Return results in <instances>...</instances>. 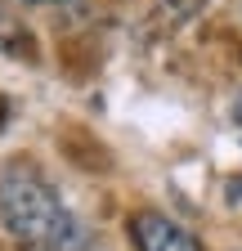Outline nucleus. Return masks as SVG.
<instances>
[{
    "label": "nucleus",
    "mask_w": 242,
    "mask_h": 251,
    "mask_svg": "<svg viewBox=\"0 0 242 251\" xmlns=\"http://www.w3.org/2000/svg\"><path fill=\"white\" fill-rule=\"evenodd\" d=\"M23 45H27V36L18 31V23L0 9V50H23Z\"/></svg>",
    "instance_id": "nucleus-3"
},
{
    "label": "nucleus",
    "mask_w": 242,
    "mask_h": 251,
    "mask_svg": "<svg viewBox=\"0 0 242 251\" xmlns=\"http://www.w3.org/2000/svg\"><path fill=\"white\" fill-rule=\"evenodd\" d=\"M0 220L9 238L27 251H90V238L76 225V215L58 202L49 179L27 162H14L0 175Z\"/></svg>",
    "instance_id": "nucleus-1"
},
{
    "label": "nucleus",
    "mask_w": 242,
    "mask_h": 251,
    "mask_svg": "<svg viewBox=\"0 0 242 251\" xmlns=\"http://www.w3.org/2000/svg\"><path fill=\"white\" fill-rule=\"evenodd\" d=\"M130 233L139 251H202V242L179 225V220L162 215V211H139L130 220Z\"/></svg>",
    "instance_id": "nucleus-2"
},
{
    "label": "nucleus",
    "mask_w": 242,
    "mask_h": 251,
    "mask_svg": "<svg viewBox=\"0 0 242 251\" xmlns=\"http://www.w3.org/2000/svg\"><path fill=\"white\" fill-rule=\"evenodd\" d=\"M229 198H233V202L242 198V179H233V184H229Z\"/></svg>",
    "instance_id": "nucleus-4"
},
{
    "label": "nucleus",
    "mask_w": 242,
    "mask_h": 251,
    "mask_svg": "<svg viewBox=\"0 0 242 251\" xmlns=\"http://www.w3.org/2000/svg\"><path fill=\"white\" fill-rule=\"evenodd\" d=\"M233 121L242 126V94H238V103H233Z\"/></svg>",
    "instance_id": "nucleus-5"
},
{
    "label": "nucleus",
    "mask_w": 242,
    "mask_h": 251,
    "mask_svg": "<svg viewBox=\"0 0 242 251\" xmlns=\"http://www.w3.org/2000/svg\"><path fill=\"white\" fill-rule=\"evenodd\" d=\"M27 5H58V0H27Z\"/></svg>",
    "instance_id": "nucleus-6"
}]
</instances>
